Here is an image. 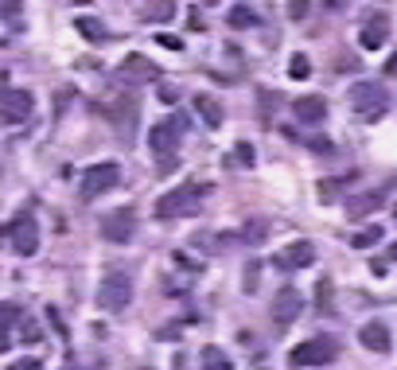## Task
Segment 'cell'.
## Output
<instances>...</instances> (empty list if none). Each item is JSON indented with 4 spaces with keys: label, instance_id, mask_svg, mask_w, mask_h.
<instances>
[{
    "label": "cell",
    "instance_id": "1",
    "mask_svg": "<svg viewBox=\"0 0 397 370\" xmlns=\"http://www.w3.org/2000/svg\"><path fill=\"white\" fill-rule=\"evenodd\" d=\"M206 195L203 184H191V187H171L164 199H156V218L160 222H171V218H191L198 211V199Z\"/></svg>",
    "mask_w": 397,
    "mask_h": 370
},
{
    "label": "cell",
    "instance_id": "2",
    "mask_svg": "<svg viewBox=\"0 0 397 370\" xmlns=\"http://www.w3.org/2000/svg\"><path fill=\"white\" fill-rule=\"evenodd\" d=\"M351 110L362 117H382L386 113V86L382 82H354L351 86Z\"/></svg>",
    "mask_w": 397,
    "mask_h": 370
},
{
    "label": "cell",
    "instance_id": "3",
    "mask_svg": "<svg viewBox=\"0 0 397 370\" xmlns=\"http://www.w3.org/2000/svg\"><path fill=\"white\" fill-rule=\"evenodd\" d=\"M129 300H132L129 273H105L102 289H97V304H102V312H125Z\"/></svg>",
    "mask_w": 397,
    "mask_h": 370
},
{
    "label": "cell",
    "instance_id": "4",
    "mask_svg": "<svg viewBox=\"0 0 397 370\" xmlns=\"http://www.w3.org/2000/svg\"><path fill=\"white\" fill-rule=\"evenodd\" d=\"M117 179H121V168H117V164H94V168H86V176H82V199L94 203L97 195L113 191V187H117Z\"/></svg>",
    "mask_w": 397,
    "mask_h": 370
},
{
    "label": "cell",
    "instance_id": "5",
    "mask_svg": "<svg viewBox=\"0 0 397 370\" xmlns=\"http://www.w3.org/2000/svg\"><path fill=\"white\" fill-rule=\"evenodd\" d=\"M335 355H339V351H335V343H331V339H304V343H296V347H292L288 363H292V366H324Z\"/></svg>",
    "mask_w": 397,
    "mask_h": 370
},
{
    "label": "cell",
    "instance_id": "6",
    "mask_svg": "<svg viewBox=\"0 0 397 370\" xmlns=\"http://www.w3.org/2000/svg\"><path fill=\"white\" fill-rule=\"evenodd\" d=\"M8 242H12V250L20 253V258H31V253L39 250V226L31 215H20L12 218V226H8Z\"/></svg>",
    "mask_w": 397,
    "mask_h": 370
},
{
    "label": "cell",
    "instance_id": "7",
    "mask_svg": "<svg viewBox=\"0 0 397 370\" xmlns=\"http://www.w3.org/2000/svg\"><path fill=\"white\" fill-rule=\"evenodd\" d=\"M132 230H137V211L132 207H117L113 215L102 218V238L105 242H129Z\"/></svg>",
    "mask_w": 397,
    "mask_h": 370
},
{
    "label": "cell",
    "instance_id": "8",
    "mask_svg": "<svg viewBox=\"0 0 397 370\" xmlns=\"http://www.w3.org/2000/svg\"><path fill=\"white\" fill-rule=\"evenodd\" d=\"M300 312H304V296H300V289L285 285V289L272 296V319H277L280 327H288L292 319H300Z\"/></svg>",
    "mask_w": 397,
    "mask_h": 370
},
{
    "label": "cell",
    "instance_id": "9",
    "mask_svg": "<svg viewBox=\"0 0 397 370\" xmlns=\"http://www.w3.org/2000/svg\"><path fill=\"white\" fill-rule=\"evenodd\" d=\"M117 78L129 82V86H140V82H156V78H160V67L148 63L144 55H125L121 67H117Z\"/></svg>",
    "mask_w": 397,
    "mask_h": 370
},
{
    "label": "cell",
    "instance_id": "10",
    "mask_svg": "<svg viewBox=\"0 0 397 370\" xmlns=\"http://www.w3.org/2000/svg\"><path fill=\"white\" fill-rule=\"evenodd\" d=\"M179 133H184V117L160 121V125H152V133H148V144H152L156 156H171L179 144Z\"/></svg>",
    "mask_w": 397,
    "mask_h": 370
},
{
    "label": "cell",
    "instance_id": "11",
    "mask_svg": "<svg viewBox=\"0 0 397 370\" xmlns=\"http://www.w3.org/2000/svg\"><path fill=\"white\" fill-rule=\"evenodd\" d=\"M105 117H110L113 125L121 129V133H125L132 121L140 117V97H137V94H121V97H113V102L105 105Z\"/></svg>",
    "mask_w": 397,
    "mask_h": 370
},
{
    "label": "cell",
    "instance_id": "12",
    "mask_svg": "<svg viewBox=\"0 0 397 370\" xmlns=\"http://www.w3.org/2000/svg\"><path fill=\"white\" fill-rule=\"evenodd\" d=\"M292 113H296V121H304V125H319V121L327 117V102L319 94H304V97L292 102Z\"/></svg>",
    "mask_w": 397,
    "mask_h": 370
},
{
    "label": "cell",
    "instance_id": "13",
    "mask_svg": "<svg viewBox=\"0 0 397 370\" xmlns=\"http://www.w3.org/2000/svg\"><path fill=\"white\" fill-rule=\"evenodd\" d=\"M0 110H4V117L16 125V121H28L31 117V110H36V97H31L28 90H12V94L0 102Z\"/></svg>",
    "mask_w": 397,
    "mask_h": 370
},
{
    "label": "cell",
    "instance_id": "14",
    "mask_svg": "<svg viewBox=\"0 0 397 370\" xmlns=\"http://www.w3.org/2000/svg\"><path fill=\"white\" fill-rule=\"evenodd\" d=\"M312 261H316V245L312 242H292V245H285V253L277 258V265L280 269H308Z\"/></svg>",
    "mask_w": 397,
    "mask_h": 370
},
{
    "label": "cell",
    "instance_id": "15",
    "mask_svg": "<svg viewBox=\"0 0 397 370\" xmlns=\"http://www.w3.org/2000/svg\"><path fill=\"white\" fill-rule=\"evenodd\" d=\"M359 343L366 351H374V355H382V351H390V327H386L382 319H370V324L359 332Z\"/></svg>",
    "mask_w": 397,
    "mask_h": 370
},
{
    "label": "cell",
    "instance_id": "16",
    "mask_svg": "<svg viewBox=\"0 0 397 370\" xmlns=\"http://www.w3.org/2000/svg\"><path fill=\"white\" fill-rule=\"evenodd\" d=\"M386 39H390V20H386L382 12H374L366 20V28H362V47H366V51H378V47H386Z\"/></svg>",
    "mask_w": 397,
    "mask_h": 370
},
{
    "label": "cell",
    "instance_id": "17",
    "mask_svg": "<svg viewBox=\"0 0 397 370\" xmlns=\"http://www.w3.org/2000/svg\"><path fill=\"white\" fill-rule=\"evenodd\" d=\"M195 113L203 117L206 129H222V121H226V113H222L218 97H211V94H195Z\"/></svg>",
    "mask_w": 397,
    "mask_h": 370
},
{
    "label": "cell",
    "instance_id": "18",
    "mask_svg": "<svg viewBox=\"0 0 397 370\" xmlns=\"http://www.w3.org/2000/svg\"><path fill=\"white\" fill-rule=\"evenodd\" d=\"M176 0H144V8H140V16H144L148 23H171L176 20Z\"/></svg>",
    "mask_w": 397,
    "mask_h": 370
},
{
    "label": "cell",
    "instance_id": "19",
    "mask_svg": "<svg viewBox=\"0 0 397 370\" xmlns=\"http://www.w3.org/2000/svg\"><path fill=\"white\" fill-rule=\"evenodd\" d=\"M74 31H78L82 39H86V43H105V23L102 20H94V16H78V20H74Z\"/></svg>",
    "mask_w": 397,
    "mask_h": 370
},
{
    "label": "cell",
    "instance_id": "20",
    "mask_svg": "<svg viewBox=\"0 0 397 370\" xmlns=\"http://www.w3.org/2000/svg\"><path fill=\"white\" fill-rule=\"evenodd\" d=\"M382 207V191H370V195H359V199H351V218H362L370 215V211Z\"/></svg>",
    "mask_w": 397,
    "mask_h": 370
},
{
    "label": "cell",
    "instance_id": "21",
    "mask_svg": "<svg viewBox=\"0 0 397 370\" xmlns=\"http://www.w3.org/2000/svg\"><path fill=\"white\" fill-rule=\"evenodd\" d=\"M265 234H269V222H265V218H250L238 238H242V242H250V245H258V242H265Z\"/></svg>",
    "mask_w": 397,
    "mask_h": 370
},
{
    "label": "cell",
    "instance_id": "22",
    "mask_svg": "<svg viewBox=\"0 0 397 370\" xmlns=\"http://www.w3.org/2000/svg\"><path fill=\"white\" fill-rule=\"evenodd\" d=\"M16 324H20V308H16L12 300H4L0 304V335H8Z\"/></svg>",
    "mask_w": 397,
    "mask_h": 370
},
{
    "label": "cell",
    "instance_id": "23",
    "mask_svg": "<svg viewBox=\"0 0 397 370\" xmlns=\"http://www.w3.org/2000/svg\"><path fill=\"white\" fill-rule=\"evenodd\" d=\"M203 366H206V370H234V366H230V359L222 355L218 347H206V351H203Z\"/></svg>",
    "mask_w": 397,
    "mask_h": 370
},
{
    "label": "cell",
    "instance_id": "24",
    "mask_svg": "<svg viewBox=\"0 0 397 370\" xmlns=\"http://www.w3.org/2000/svg\"><path fill=\"white\" fill-rule=\"evenodd\" d=\"M253 23H258V16H253V8L238 4L234 12H230V28H253Z\"/></svg>",
    "mask_w": 397,
    "mask_h": 370
},
{
    "label": "cell",
    "instance_id": "25",
    "mask_svg": "<svg viewBox=\"0 0 397 370\" xmlns=\"http://www.w3.org/2000/svg\"><path fill=\"white\" fill-rule=\"evenodd\" d=\"M374 242H382V226H366L362 234H354V238H351L354 250H366V245H374Z\"/></svg>",
    "mask_w": 397,
    "mask_h": 370
},
{
    "label": "cell",
    "instance_id": "26",
    "mask_svg": "<svg viewBox=\"0 0 397 370\" xmlns=\"http://www.w3.org/2000/svg\"><path fill=\"white\" fill-rule=\"evenodd\" d=\"M288 74H292L296 82H304L312 74V63H308V55H292V63H288Z\"/></svg>",
    "mask_w": 397,
    "mask_h": 370
},
{
    "label": "cell",
    "instance_id": "27",
    "mask_svg": "<svg viewBox=\"0 0 397 370\" xmlns=\"http://www.w3.org/2000/svg\"><path fill=\"white\" fill-rule=\"evenodd\" d=\"M234 156H238V164H242V168H253V144L250 141H242L234 148Z\"/></svg>",
    "mask_w": 397,
    "mask_h": 370
},
{
    "label": "cell",
    "instance_id": "28",
    "mask_svg": "<svg viewBox=\"0 0 397 370\" xmlns=\"http://www.w3.org/2000/svg\"><path fill=\"white\" fill-rule=\"evenodd\" d=\"M288 16H292V20H304V16H308V0H288Z\"/></svg>",
    "mask_w": 397,
    "mask_h": 370
},
{
    "label": "cell",
    "instance_id": "29",
    "mask_svg": "<svg viewBox=\"0 0 397 370\" xmlns=\"http://www.w3.org/2000/svg\"><path fill=\"white\" fill-rule=\"evenodd\" d=\"M253 289H258V261L245 265V292H253Z\"/></svg>",
    "mask_w": 397,
    "mask_h": 370
},
{
    "label": "cell",
    "instance_id": "30",
    "mask_svg": "<svg viewBox=\"0 0 397 370\" xmlns=\"http://www.w3.org/2000/svg\"><path fill=\"white\" fill-rule=\"evenodd\" d=\"M156 43L168 47V51H179V47H184V39H179V36H156Z\"/></svg>",
    "mask_w": 397,
    "mask_h": 370
},
{
    "label": "cell",
    "instance_id": "31",
    "mask_svg": "<svg viewBox=\"0 0 397 370\" xmlns=\"http://www.w3.org/2000/svg\"><path fill=\"white\" fill-rule=\"evenodd\" d=\"M160 102H164V105H176V102H179V90H176V86H160Z\"/></svg>",
    "mask_w": 397,
    "mask_h": 370
},
{
    "label": "cell",
    "instance_id": "32",
    "mask_svg": "<svg viewBox=\"0 0 397 370\" xmlns=\"http://www.w3.org/2000/svg\"><path fill=\"white\" fill-rule=\"evenodd\" d=\"M0 16H20V0H0Z\"/></svg>",
    "mask_w": 397,
    "mask_h": 370
},
{
    "label": "cell",
    "instance_id": "33",
    "mask_svg": "<svg viewBox=\"0 0 397 370\" xmlns=\"http://www.w3.org/2000/svg\"><path fill=\"white\" fill-rule=\"evenodd\" d=\"M12 370H43L39 359H20V363H12Z\"/></svg>",
    "mask_w": 397,
    "mask_h": 370
},
{
    "label": "cell",
    "instance_id": "34",
    "mask_svg": "<svg viewBox=\"0 0 397 370\" xmlns=\"http://www.w3.org/2000/svg\"><path fill=\"white\" fill-rule=\"evenodd\" d=\"M308 148H316V152H331V141H327V137H312Z\"/></svg>",
    "mask_w": 397,
    "mask_h": 370
},
{
    "label": "cell",
    "instance_id": "35",
    "mask_svg": "<svg viewBox=\"0 0 397 370\" xmlns=\"http://www.w3.org/2000/svg\"><path fill=\"white\" fill-rule=\"evenodd\" d=\"M316 296H319V304H327V308H331V285L327 281H319V292Z\"/></svg>",
    "mask_w": 397,
    "mask_h": 370
},
{
    "label": "cell",
    "instance_id": "36",
    "mask_svg": "<svg viewBox=\"0 0 397 370\" xmlns=\"http://www.w3.org/2000/svg\"><path fill=\"white\" fill-rule=\"evenodd\" d=\"M386 78H397V55H390V59H386Z\"/></svg>",
    "mask_w": 397,
    "mask_h": 370
},
{
    "label": "cell",
    "instance_id": "37",
    "mask_svg": "<svg viewBox=\"0 0 397 370\" xmlns=\"http://www.w3.org/2000/svg\"><path fill=\"white\" fill-rule=\"evenodd\" d=\"M187 23H191V31H203V16H198V12L187 16Z\"/></svg>",
    "mask_w": 397,
    "mask_h": 370
},
{
    "label": "cell",
    "instance_id": "38",
    "mask_svg": "<svg viewBox=\"0 0 397 370\" xmlns=\"http://www.w3.org/2000/svg\"><path fill=\"white\" fill-rule=\"evenodd\" d=\"M36 335H39V327H36V324H23V339L31 343V339H36Z\"/></svg>",
    "mask_w": 397,
    "mask_h": 370
},
{
    "label": "cell",
    "instance_id": "39",
    "mask_svg": "<svg viewBox=\"0 0 397 370\" xmlns=\"http://www.w3.org/2000/svg\"><path fill=\"white\" fill-rule=\"evenodd\" d=\"M393 222H397V207H393Z\"/></svg>",
    "mask_w": 397,
    "mask_h": 370
},
{
    "label": "cell",
    "instance_id": "40",
    "mask_svg": "<svg viewBox=\"0 0 397 370\" xmlns=\"http://www.w3.org/2000/svg\"><path fill=\"white\" fill-rule=\"evenodd\" d=\"M74 4H86V0H74Z\"/></svg>",
    "mask_w": 397,
    "mask_h": 370
},
{
    "label": "cell",
    "instance_id": "41",
    "mask_svg": "<svg viewBox=\"0 0 397 370\" xmlns=\"http://www.w3.org/2000/svg\"><path fill=\"white\" fill-rule=\"evenodd\" d=\"M66 370H74V366H66Z\"/></svg>",
    "mask_w": 397,
    "mask_h": 370
}]
</instances>
